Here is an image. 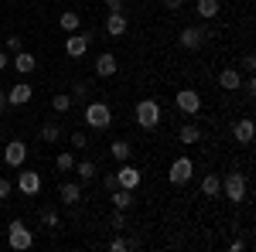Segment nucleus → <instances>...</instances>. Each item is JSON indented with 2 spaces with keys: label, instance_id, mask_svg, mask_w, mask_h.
<instances>
[{
  "label": "nucleus",
  "instance_id": "15",
  "mask_svg": "<svg viewBox=\"0 0 256 252\" xmlns=\"http://www.w3.org/2000/svg\"><path fill=\"white\" fill-rule=\"evenodd\" d=\"M10 68H14L18 75H31V72L38 68V58H34L31 51H18V55L10 58Z\"/></svg>",
  "mask_w": 256,
  "mask_h": 252
},
{
  "label": "nucleus",
  "instance_id": "14",
  "mask_svg": "<svg viewBox=\"0 0 256 252\" xmlns=\"http://www.w3.org/2000/svg\"><path fill=\"white\" fill-rule=\"evenodd\" d=\"M126 27H130V17H126L123 10H113V14L106 17V34H110V38H123Z\"/></svg>",
  "mask_w": 256,
  "mask_h": 252
},
{
  "label": "nucleus",
  "instance_id": "11",
  "mask_svg": "<svg viewBox=\"0 0 256 252\" xmlns=\"http://www.w3.org/2000/svg\"><path fill=\"white\" fill-rule=\"evenodd\" d=\"M24 160H28V143H24V140H7V147H4V164H7V167H24Z\"/></svg>",
  "mask_w": 256,
  "mask_h": 252
},
{
  "label": "nucleus",
  "instance_id": "33",
  "mask_svg": "<svg viewBox=\"0 0 256 252\" xmlns=\"http://www.w3.org/2000/svg\"><path fill=\"white\" fill-rule=\"evenodd\" d=\"M68 140H72V150H86V147H89L86 130H72V136H68Z\"/></svg>",
  "mask_w": 256,
  "mask_h": 252
},
{
  "label": "nucleus",
  "instance_id": "23",
  "mask_svg": "<svg viewBox=\"0 0 256 252\" xmlns=\"http://www.w3.org/2000/svg\"><path fill=\"white\" fill-rule=\"evenodd\" d=\"M96 160H76V167H72V174L79 177L82 184H89V181H92V177H96Z\"/></svg>",
  "mask_w": 256,
  "mask_h": 252
},
{
  "label": "nucleus",
  "instance_id": "21",
  "mask_svg": "<svg viewBox=\"0 0 256 252\" xmlns=\"http://www.w3.org/2000/svg\"><path fill=\"white\" fill-rule=\"evenodd\" d=\"M218 10H222V3H218V0H198V3H195V14L202 20H216Z\"/></svg>",
  "mask_w": 256,
  "mask_h": 252
},
{
  "label": "nucleus",
  "instance_id": "24",
  "mask_svg": "<svg viewBox=\"0 0 256 252\" xmlns=\"http://www.w3.org/2000/svg\"><path fill=\"white\" fill-rule=\"evenodd\" d=\"M58 24H62L65 34H76V31H82V14L79 10H65V14L58 17Z\"/></svg>",
  "mask_w": 256,
  "mask_h": 252
},
{
  "label": "nucleus",
  "instance_id": "35",
  "mask_svg": "<svg viewBox=\"0 0 256 252\" xmlns=\"http://www.w3.org/2000/svg\"><path fill=\"white\" fill-rule=\"evenodd\" d=\"M10 194H14V181L10 177H0V201H7Z\"/></svg>",
  "mask_w": 256,
  "mask_h": 252
},
{
  "label": "nucleus",
  "instance_id": "20",
  "mask_svg": "<svg viewBox=\"0 0 256 252\" xmlns=\"http://www.w3.org/2000/svg\"><path fill=\"white\" fill-rule=\"evenodd\" d=\"M110 157H113L116 164L130 160V157H134V143H130V140H113V143H110Z\"/></svg>",
  "mask_w": 256,
  "mask_h": 252
},
{
  "label": "nucleus",
  "instance_id": "42",
  "mask_svg": "<svg viewBox=\"0 0 256 252\" xmlns=\"http://www.w3.org/2000/svg\"><path fill=\"white\" fill-rule=\"evenodd\" d=\"M4 106H7V92L0 89V109H4Z\"/></svg>",
  "mask_w": 256,
  "mask_h": 252
},
{
  "label": "nucleus",
  "instance_id": "1",
  "mask_svg": "<svg viewBox=\"0 0 256 252\" xmlns=\"http://www.w3.org/2000/svg\"><path fill=\"white\" fill-rule=\"evenodd\" d=\"M134 116H137V126H140V130H158L160 119H164V109H160L158 99H140L137 109H134Z\"/></svg>",
  "mask_w": 256,
  "mask_h": 252
},
{
  "label": "nucleus",
  "instance_id": "12",
  "mask_svg": "<svg viewBox=\"0 0 256 252\" xmlns=\"http://www.w3.org/2000/svg\"><path fill=\"white\" fill-rule=\"evenodd\" d=\"M92 72H96V78H113L120 72V61L113 51H102V55H96V61H92Z\"/></svg>",
  "mask_w": 256,
  "mask_h": 252
},
{
  "label": "nucleus",
  "instance_id": "3",
  "mask_svg": "<svg viewBox=\"0 0 256 252\" xmlns=\"http://www.w3.org/2000/svg\"><path fill=\"white\" fill-rule=\"evenodd\" d=\"M222 194H226V201H246V194H250V184H246V174H239V171H229V174H222Z\"/></svg>",
  "mask_w": 256,
  "mask_h": 252
},
{
  "label": "nucleus",
  "instance_id": "6",
  "mask_svg": "<svg viewBox=\"0 0 256 252\" xmlns=\"http://www.w3.org/2000/svg\"><path fill=\"white\" fill-rule=\"evenodd\" d=\"M92 38H96V31H76V34H68V38H65V55H68V58H86Z\"/></svg>",
  "mask_w": 256,
  "mask_h": 252
},
{
  "label": "nucleus",
  "instance_id": "36",
  "mask_svg": "<svg viewBox=\"0 0 256 252\" xmlns=\"http://www.w3.org/2000/svg\"><path fill=\"white\" fill-rule=\"evenodd\" d=\"M256 68V58L253 55H242V61H239V72H253Z\"/></svg>",
  "mask_w": 256,
  "mask_h": 252
},
{
  "label": "nucleus",
  "instance_id": "17",
  "mask_svg": "<svg viewBox=\"0 0 256 252\" xmlns=\"http://www.w3.org/2000/svg\"><path fill=\"white\" fill-rule=\"evenodd\" d=\"M218 85H222L226 92H239V85H242V72H239L236 65H232V68H222V72H218Z\"/></svg>",
  "mask_w": 256,
  "mask_h": 252
},
{
  "label": "nucleus",
  "instance_id": "29",
  "mask_svg": "<svg viewBox=\"0 0 256 252\" xmlns=\"http://www.w3.org/2000/svg\"><path fill=\"white\" fill-rule=\"evenodd\" d=\"M126 249H137V239H123V235L110 239V252H126Z\"/></svg>",
  "mask_w": 256,
  "mask_h": 252
},
{
  "label": "nucleus",
  "instance_id": "8",
  "mask_svg": "<svg viewBox=\"0 0 256 252\" xmlns=\"http://www.w3.org/2000/svg\"><path fill=\"white\" fill-rule=\"evenodd\" d=\"M178 44H181L184 51H198V48L205 44V31H202V24H188V27H181Z\"/></svg>",
  "mask_w": 256,
  "mask_h": 252
},
{
  "label": "nucleus",
  "instance_id": "5",
  "mask_svg": "<svg viewBox=\"0 0 256 252\" xmlns=\"http://www.w3.org/2000/svg\"><path fill=\"white\" fill-rule=\"evenodd\" d=\"M7 246L18 249V252H28L31 246H34V232L18 218V222H10V229H7Z\"/></svg>",
  "mask_w": 256,
  "mask_h": 252
},
{
  "label": "nucleus",
  "instance_id": "4",
  "mask_svg": "<svg viewBox=\"0 0 256 252\" xmlns=\"http://www.w3.org/2000/svg\"><path fill=\"white\" fill-rule=\"evenodd\" d=\"M192 177H195V160H192V157H174L171 167H168V181H171L174 188H184Z\"/></svg>",
  "mask_w": 256,
  "mask_h": 252
},
{
  "label": "nucleus",
  "instance_id": "10",
  "mask_svg": "<svg viewBox=\"0 0 256 252\" xmlns=\"http://www.w3.org/2000/svg\"><path fill=\"white\" fill-rule=\"evenodd\" d=\"M18 191L28 194V198H34V194L41 191V174L31 171V167H18Z\"/></svg>",
  "mask_w": 256,
  "mask_h": 252
},
{
  "label": "nucleus",
  "instance_id": "13",
  "mask_svg": "<svg viewBox=\"0 0 256 252\" xmlns=\"http://www.w3.org/2000/svg\"><path fill=\"white\" fill-rule=\"evenodd\" d=\"M31 99H34L31 82H14V85L7 89V106H28Z\"/></svg>",
  "mask_w": 256,
  "mask_h": 252
},
{
  "label": "nucleus",
  "instance_id": "37",
  "mask_svg": "<svg viewBox=\"0 0 256 252\" xmlns=\"http://www.w3.org/2000/svg\"><path fill=\"white\" fill-rule=\"evenodd\" d=\"M123 7H126V0H106V10H110V14H113V10H123Z\"/></svg>",
  "mask_w": 256,
  "mask_h": 252
},
{
  "label": "nucleus",
  "instance_id": "30",
  "mask_svg": "<svg viewBox=\"0 0 256 252\" xmlns=\"http://www.w3.org/2000/svg\"><path fill=\"white\" fill-rule=\"evenodd\" d=\"M110 229H116V232H123V229H126V212H120V208H113V212H110Z\"/></svg>",
  "mask_w": 256,
  "mask_h": 252
},
{
  "label": "nucleus",
  "instance_id": "27",
  "mask_svg": "<svg viewBox=\"0 0 256 252\" xmlns=\"http://www.w3.org/2000/svg\"><path fill=\"white\" fill-rule=\"evenodd\" d=\"M178 136H181V143H188V147H192V143H198V140H202V126H198V123H184Z\"/></svg>",
  "mask_w": 256,
  "mask_h": 252
},
{
  "label": "nucleus",
  "instance_id": "39",
  "mask_svg": "<svg viewBox=\"0 0 256 252\" xmlns=\"http://www.w3.org/2000/svg\"><path fill=\"white\" fill-rule=\"evenodd\" d=\"M102 188H106V191H113V188H120V184H116V174H106V177H102Z\"/></svg>",
  "mask_w": 256,
  "mask_h": 252
},
{
  "label": "nucleus",
  "instance_id": "2",
  "mask_svg": "<svg viewBox=\"0 0 256 252\" xmlns=\"http://www.w3.org/2000/svg\"><path fill=\"white\" fill-rule=\"evenodd\" d=\"M89 130H99V133H106L110 126H113V109H110V102H89L86 106V119H82Z\"/></svg>",
  "mask_w": 256,
  "mask_h": 252
},
{
  "label": "nucleus",
  "instance_id": "25",
  "mask_svg": "<svg viewBox=\"0 0 256 252\" xmlns=\"http://www.w3.org/2000/svg\"><path fill=\"white\" fill-rule=\"evenodd\" d=\"M202 194H205V198H218V194H222V177L218 174H205L202 177Z\"/></svg>",
  "mask_w": 256,
  "mask_h": 252
},
{
  "label": "nucleus",
  "instance_id": "16",
  "mask_svg": "<svg viewBox=\"0 0 256 252\" xmlns=\"http://www.w3.org/2000/svg\"><path fill=\"white\" fill-rule=\"evenodd\" d=\"M232 136H236V143L250 147V143H253V136H256L253 119H236V123H232Z\"/></svg>",
  "mask_w": 256,
  "mask_h": 252
},
{
  "label": "nucleus",
  "instance_id": "28",
  "mask_svg": "<svg viewBox=\"0 0 256 252\" xmlns=\"http://www.w3.org/2000/svg\"><path fill=\"white\" fill-rule=\"evenodd\" d=\"M55 167H58L62 174H68V171L76 167V154H72V150H62V154L55 157Z\"/></svg>",
  "mask_w": 256,
  "mask_h": 252
},
{
  "label": "nucleus",
  "instance_id": "7",
  "mask_svg": "<svg viewBox=\"0 0 256 252\" xmlns=\"http://www.w3.org/2000/svg\"><path fill=\"white\" fill-rule=\"evenodd\" d=\"M140 181H144V171H140V167H134L130 160H123V164L116 167V184H120V188H130V191H137Z\"/></svg>",
  "mask_w": 256,
  "mask_h": 252
},
{
  "label": "nucleus",
  "instance_id": "41",
  "mask_svg": "<svg viewBox=\"0 0 256 252\" xmlns=\"http://www.w3.org/2000/svg\"><path fill=\"white\" fill-rule=\"evenodd\" d=\"M4 68H10V55H7V51H0V72H4Z\"/></svg>",
  "mask_w": 256,
  "mask_h": 252
},
{
  "label": "nucleus",
  "instance_id": "38",
  "mask_svg": "<svg viewBox=\"0 0 256 252\" xmlns=\"http://www.w3.org/2000/svg\"><path fill=\"white\" fill-rule=\"evenodd\" d=\"M188 0H164V10H181Z\"/></svg>",
  "mask_w": 256,
  "mask_h": 252
},
{
  "label": "nucleus",
  "instance_id": "34",
  "mask_svg": "<svg viewBox=\"0 0 256 252\" xmlns=\"http://www.w3.org/2000/svg\"><path fill=\"white\" fill-rule=\"evenodd\" d=\"M58 212H55V208H44V212H41V225H48V229H58Z\"/></svg>",
  "mask_w": 256,
  "mask_h": 252
},
{
  "label": "nucleus",
  "instance_id": "40",
  "mask_svg": "<svg viewBox=\"0 0 256 252\" xmlns=\"http://www.w3.org/2000/svg\"><path fill=\"white\" fill-rule=\"evenodd\" d=\"M229 249H232V252H246V242H242V239H232Z\"/></svg>",
  "mask_w": 256,
  "mask_h": 252
},
{
  "label": "nucleus",
  "instance_id": "9",
  "mask_svg": "<svg viewBox=\"0 0 256 252\" xmlns=\"http://www.w3.org/2000/svg\"><path fill=\"white\" fill-rule=\"evenodd\" d=\"M174 102H178V109H181L184 116H198V113H202V92H195V89H181L174 96Z\"/></svg>",
  "mask_w": 256,
  "mask_h": 252
},
{
  "label": "nucleus",
  "instance_id": "32",
  "mask_svg": "<svg viewBox=\"0 0 256 252\" xmlns=\"http://www.w3.org/2000/svg\"><path fill=\"white\" fill-rule=\"evenodd\" d=\"M89 92H92V82H72V99H86L89 96Z\"/></svg>",
  "mask_w": 256,
  "mask_h": 252
},
{
  "label": "nucleus",
  "instance_id": "26",
  "mask_svg": "<svg viewBox=\"0 0 256 252\" xmlns=\"http://www.w3.org/2000/svg\"><path fill=\"white\" fill-rule=\"evenodd\" d=\"M72 106H76L72 92H55V96H52V109H55V113H68Z\"/></svg>",
  "mask_w": 256,
  "mask_h": 252
},
{
  "label": "nucleus",
  "instance_id": "31",
  "mask_svg": "<svg viewBox=\"0 0 256 252\" xmlns=\"http://www.w3.org/2000/svg\"><path fill=\"white\" fill-rule=\"evenodd\" d=\"M4 51H7V55H18V51H24V38L10 34V38L4 41Z\"/></svg>",
  "mask_w": 256,
  "mask_h": 252
},
{
  "label": "nucleus",
  "instance_id": "18",
  "mask_svg": "<svg viewBox=\"0 0 256 252\" xmlns=\"http://www.w3.org/2000/svg\"><path fill=\"white\" fill-rule=\"evenodd\" d=\"M110 201H113V208H120V212H130L137 198H134L130 188H113V191H110Z\"/></svg>",
  "mask_w": 256,
  "mask_h": 252
},
{
  "label": "nucleus",
  "instance_id": "19",
  "mask_svg": "<svg viewBox=\"0 0 256 252\" xmlns=\"http://www.w3.org/2000/svg\"><path fill=\"white\" fill-rule=\"evenodd\" d=\"M58 194H62L65 205H79V201H82V181H62Z\"/></svg>",
  "mask_w": 256,
  "mask_h": 252
},
{
  "label": "nucleus",
  "instance_id": "22",
  "mask_svg": "<svg viewBox=\"0 0 256 252\" xmlns=\"http://www.w3.org/2000/svg\"><path fill=\"white\" fill-rule=\"evenodd\" d=\"M38 136H41V143H48V147H55V143L62 140V126L55 123V119H48V123H44V126L38 130Z\"/></svg>",
  "mask_w": 256,
  "mask_h": 252
}]
</instances>
